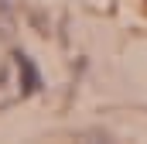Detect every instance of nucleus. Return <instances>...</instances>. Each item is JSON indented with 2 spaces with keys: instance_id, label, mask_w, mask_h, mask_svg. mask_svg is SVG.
Returning <instances> with one entry per match:
<instances>
[{
  "instance_id": "obj_1",
  "label": "nucleus",
  "mask_w": 147,
  "mask_h": 144,
  "mask_svg": "<svg viewBox=\"0 0 147 144\" xmlns=\"http://www.w3.org/2000/svg\"><path fill=\"white\" fill-rule=\"evenodd\" d=\"M10 58H14V65H17V79H21V93H24V96L38 93V89H41V72H38V65L31 62V55H24V52H14Z\"/></svg>"
}]
</instances>
